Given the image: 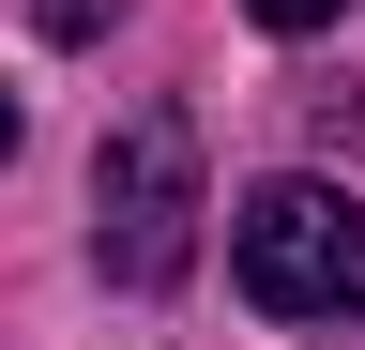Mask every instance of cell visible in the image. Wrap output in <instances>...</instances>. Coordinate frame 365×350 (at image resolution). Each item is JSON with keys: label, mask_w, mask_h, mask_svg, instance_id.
<instances>
[{"label": "cell", "mask_w": 365, "mask_h": 350, "mask_svg": "<svg viewBox=\"0 0 365 350\" xmlns=\"http://www.w3.org/2000/svg\"><path fill=\"white\" fill-rule=\"evenodd\" d=\"M0 168H16V107H0Z\"/></svg>", "instance_id": "5"}, {"label": "cell", "mask_w": 365, "mask_h": 350, "mask_svg": "<svg viewBox=\"0 0 365 350\" xmlns=\"http://www.w3.org/2000/svg\"><path fill=\"white\" fill-rule=\"evenodd\" d=\"M228 259H244V304H274V320H350L365 304V198L289 168L228 213Z\"/></svg>", "instance_id": "2"}, {"label": "cell", "mask_w": 365, "mask_h": 350, "mask_svg": "<svg viewBox=\"0 0 365 350\" xmlns=\"http://www.w3.org/2000/svg\"><path fill=\"white\" fill-rule=\"evenodd\" d=\"M31 16H46V46H91V31H107L122 0H31Z\"/></svg>", "instance_id": "3"}, {"label": "cell", "mask_w": 365, "mask_h": 350, "mask_svg": "<svg viewBox=\"0 0 365 350\" xmlns=\"http://www.w3.org/2000/svg\"><path fill=\"white\" fill-rule=\"evenodd\" d=\"M91 259L122 289H182V259H198V138H182V107H137L91 153Z\"/></svg>", "instance_id": "1"}, {"label": "cell", "mask_w": 365, "mask_h": 350, "mask_svg": "<svg viewBox=\"0 0 365 350\" xmlns=\"http://www.w3.org/2000/svg\"><path fill=\"white\" fill-rule=\"evenodd\" d=\"M244 16H259V31H335L350 0H244Z\"/></svg>", "instance_id": "4"}]
</instances>
